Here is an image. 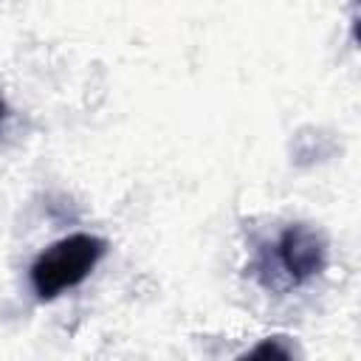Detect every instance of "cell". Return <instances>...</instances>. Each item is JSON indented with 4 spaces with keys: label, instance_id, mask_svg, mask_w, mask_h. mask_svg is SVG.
I'll list each match as a JSON object with an SVG mask.
<instances>
[{
    "label": "cell",
    "instance_id": "cell-1",
    "mask_svg": "<svg viewBox=\"0 0 361 361\" xmlns=\"http://www.w3.org/2000/svg\"><path fill=\"white\" fill-rule=\"evenodd\" d=\"M104 254V243L90 234H71L45 248L31 265V285L39 299H54L79 285Z\"/></svg>",
    "mask_w": 361,
    "mask_h": 361
},
{
    "label": "cell",
    "instance_id": "cell-2",
    "mask_svg": "<svg viewBox=\"0 0 361 361\" xmlns=\"http://www.w3.org/2000/svg\"><path fill=\"white\" fill-rule=\"evenodd\" d=\"M279 259L282 265L288 268V274L293 279H305L310 274H316L324 262V248L322 243L316 240L313 231L296 226V228H288L279 240Z\"/></svg>",
    "mask_w": 361,
    "mask_h": 361
},
{
    "label": "cell",
    "instance_id": "cell-3",
    "mask_svg": "<svg viewBox=\"0 0 361 361\" xmlns=\"http://www.w3.org/2000/svg\"><path fill=\"white\" fill-rule=\"evenodd\" d=\"M0 116H3V102H0Z\"/></svg>",
    "mask_w": 361,
    "mask_h": 361
}]
</instances>
